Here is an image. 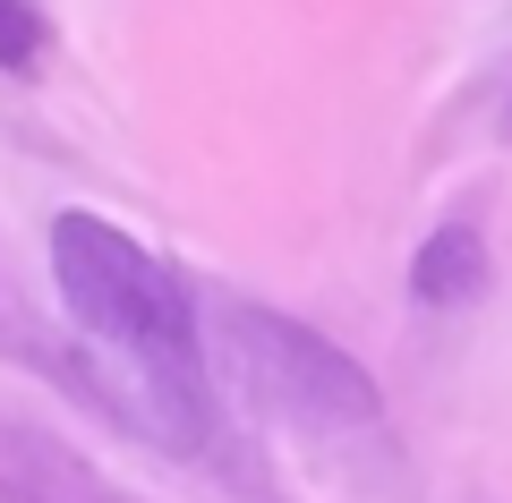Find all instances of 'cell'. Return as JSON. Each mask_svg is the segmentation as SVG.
Wrapping results in <instances>:
<instances>
[{"mask_svg":"<svg viewBox=\"0 0 512 503\" xmlns=\"http://www.w3.org/2000/svg\"><path fill=\"white\" fill-rule=\"evenodd\" d=\"M52 282L69 324L120 359L128 418L180 452L214 444V376H205L197 299H188L180 265L163 248H146L137 231L69 205V214H52Z\"/></svg>","mask_w":512,"mask_h":503,"instance_id":"obj_1","label":"cell"},{"mask_svg":"<svg viewBox=\"0 0 512 503\" xmlns=\"http://www.w3.org/2000/svg\"><path fill=\"white\" fill-rule=\"evenodd\" d=\"M222 350L248 376V393L274 418H299V427H376V384H367L359 359L308 333V324L274 316V307H222Z\"/></svg>","mask_w":512,"mask_h":503,"instance_id":"obj_2","label":"cell"},{"mask_svg":"<svg viewBox=\"0 0 512 503\" xmlns=\"http://www.w3.org/2000/svg\"><path fill=\"white\" fill-rule=\"evenodd\" d=\"M0 503H111V495L69 444L35 427H0Z\"/></svg>","mask_w":512,"mask_h":503,"instance_id":"obj_3","label":"cell"},{"mask_svg":"<svg viewBox=\"0 0 512 503\" xmlns=\"http://www.w3.org/2000/svg\"><path fill=\"white\" fill-rule=\"evenodd\" d=\"M410 299L419 307H478L487 299V239L470 222H444L419 248V265H410Z\"/></svg>","mask_w":512,"mask_h":503,"instance_id":"obj_4","label":"cell"},{"mask_svg":"<svg viewBox=\"0 0 512 503\" xmlns=\"http://www.w3.org/2000/svg\"><path fill=\"white\" fill-rule=\"evenodd\" d=\"M43 52H52L43 9H35V0H0V69H9V77H35Z\"/></svg>","mask_w":512,"mask_h":503,"instance_id":"obj_5","label":"cell"}]
</instances>
